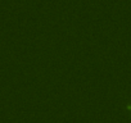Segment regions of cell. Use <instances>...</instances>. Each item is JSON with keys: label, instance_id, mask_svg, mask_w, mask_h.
Wrapping results in <instances>:
<instances>
[{"label": "cell", "instance_id": "1", "mask_svg": "<svg viewBox=\"0 0 131 123\" xmlns=\"http://www.w3.org/2000/svg\"><path fill=\"white\" fill-rule=\"evenodd\" d=\"M126 108H127V109H130V110H131V104H128V105H126Z\"/></svg>", "mask_w": 131, "mask_h": 123}]
</instances>
